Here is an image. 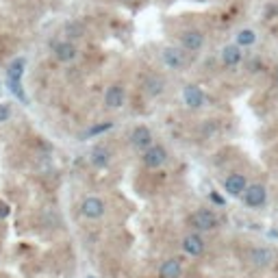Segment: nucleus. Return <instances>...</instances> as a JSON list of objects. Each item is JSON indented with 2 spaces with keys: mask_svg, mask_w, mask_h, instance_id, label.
<instances>
[{
  "mask_svg": "<svg viewBox=\"0 0 278 278\" xmlns=\"http://www.w3.org/2000/svg\"><path fill=\"white\" fill-rule=\"evenodd\" d=\"M9 215V207L7 205H0V217H7Z\"/></svg>",
  "mask_w": 278,
  "mask_h": 278,
  "instance_id": "nucleus-23",
  "label": "nucleus"
},
{
  "mask_svg": "<svg viewBox=\"0 0 278 278\" xmlns=\"http://www.w3.org/2000/svg\"><path fill=\"white\" fill-rule=\"evenodd\" d=\"M165 161H168V150H165L163 146H150L146 152H143V163H146V168H150V170L161 168Z\"/></svg>",
  "mask_w": 278,
  "mask_h": 278,
  "instance_id": "nucleus-1",
  "label": "nucleus"
},
{
  "mask_svg": "<svg viewBox=\"0 0 278 278\" xmlns=\"http://www.w3.org/2000/svg\"><path fill=\"white\" fill-rule=\"evenodd\" d=\"M81 211H83V215L89 217V220H98V217L104 215V202L100 200V198H87V200H83Z\"/></svg>",
  "mask_w": 278,
  "mask_h": 278,
  "instance_id": "nucleus-4",
  "label": "nucleus"
},
{
  "mask_svg": "<svg viewBox=\"0 0 278 278\" xmlns=\"http://www.w3.org/2000/svg\"><path fill=\"white\" fill-rule=\"evenodd\" d=\"M54 57L59 59V61L63 63H70L76 59V46L72 44V41H59V44H54Z\"/></svg>",
  "mask_w": 278,
  "mask_h": 278,
  "instance_id": "nucleus-8",
  "label": "nucleus"
},
{
  "mask_svg": "<svg viewBox=\"0 0 278 278\" xmlns=\"http://www.w3.org/2000/svg\"><path fill=\"white\" fill-rule=\"evenodd\" d=\"M22 72H24V61H22V59H17V61H13L11 66H9V72H7L9 85H17V83H20V78H22Z\"/></svg>",
  "mask_w": 278,
  "mask_h": 278,
  "instance_id": "nucleus-16",
  "label": "nucleus"
},
{
  "mask_svg": "<svg viewBox=\"0 0 278 278\" xmlns=\"http://www.w3.org/2000/svg\"><path fill=\"white\" fill-rule=\"evenodd\" d=\"M83 33H85V29H83L81 22H68L66 24L68 39H78V37H83Z\"/></svg>",
  "mask_w": 278,
  "mask_h": 278,
  "instance_id": "nucleus-19",
  "label": "nucleus"
},
{
  "mask_svg": "<svg viewBox=\"0 0 278 278\" xmlns=\"http://www.w3.org/2000/svg\"><path fill=\"white\" fill-rule=\"evenodd\" d=\"M276 83H278V70H276Z\"/></svg>",
  "mask_w": 278,
  "mask_h": 278,
  "instance_id": "nucleus-25",
  "label": "nucleus"
},
{
  "mask_svg": "<svg viewBox=\"0 0 278 278\" xmlns=\"http://www.w3.org/2000/svg\"><path fill=\"white\" fill-rule=\"evenodd\" d=\"M224 187H226V191H228L230 196H239V193L245 191V178L242 174H230L228 178H226Z\"/></svg>",
  "mask_w": 278,
  "mask_h": 278,
  "instance_id": "nucleus-12",
  "label": "nucleus"
},
{
  "mask_svg": "<svg viewBox=\"0 0 278 278\" xmlns=\"http://www.w3.org/2000/svg\"><path fill=\"white\" fill-rule=\"evenodd\" d=\"M189 224L198 230H213L217 226V217H215V213L202 208V211H196L191 217H189Z\"/></svg>",
  "mask_w": 278,
  "mask_h": 278,
  "instance_id": "nucleus-2",
  "label": "nucleus"
},
{
  "mask_svg": "<svg viewBox=\"0 0 278 278\" xmlns=\"http://www.w3.org/2000/svg\"><path fill=\"white\" fill-rule=\"evenodd\" d=\"M183 98H185V103H187V106H191V109H200V106L205 104V94H202V89L200 87H196V85L185 87Z\"/></svg>",
  "mask_w": 278,
  "mask_h": 278,
  "instance_id": "nucleus-7",
  "label": "nucleus"
},
{
  "mask_svg": "<svg viewBox=\"0 0 278 278\" xmlns=\"http://www.w3.org/2000/svg\"><path fill=\"white\" fill-rule=\"evenodd\" d=\"M91 163H94L96 168H104V165L109 163V150L103 146L94 148V150H91Z\"/></svg>",
  "mask_w": 278,
  "mask_h": 278,
  "instance_id": "nucleus-17",
  "label": "nucleus"
},
{
  "mask_svg": "<svg viewBox=\"0 0 278 278\" xmlns=\"http://www.w3.org/2000/svg\"><path fill=\"white\" fill-rule=\"evenodd\" d=\"M113 126V124L111 122H106V124H98V126H94V128H89V131H87V135H98V133H104V131H109V128Z\"/></svg>",
  "mask_w": 278,
  "mask_h": 278,
  "instance_id": "nucleus-21",
  "label": "nucleus"
},
{
  "mask_svg": "<svg viewBox=\"0 0 278 278\" xmlns=\"http://www.w3.org/2000/svg\"><path fill=\"white\" fill-rule=\"evenodd\" d=\"M211 198H213V200H215V202H217V205H222V202H224V200H222V198H220V196H217V193H211Z\"/></svg>",
  "mask_w": 278,
  "mask_h": 278,
  "instance_id": "nucleus-24",
  "label": "nucleus"
},
{
  "mask_svg": "<svg viewBox=\"0 0 278 278\" xmlns=\"http://www.w3.org/2000/svg\"><path fill=\"white\" fill-rule=\"evenodd\" d=\"M180 44H183L185 50L196 52V50H200L202 44H205V35H202L200 31H185V33L180 35Z\"/></svg>",
  "mask_w": 278,
  "mask_h": 278,
  "instance_id": "nucleus-6",
  "label": "nucleus"
},
{
  "mask_svg": "<svg viewBox=\"0 0 278 278\" xmlns=\"http://www.w3.org/2000/svg\"><path fill=\"white\" fill-rule=\"evenodd\" d=\"M11 118V106L9 104H0V122H7V120Z\"/></svg>",
  "mask_w": 278,
  "mask_h": 278,
  "instance_id": "nucleus-22",
  "label": "nucleus"
},
{
  "mask_svg": "<svg viewBox=\"0 0 278 278\" xmlns=\"http://www.w3.org/2000/svg\"><path fill=\"white\" fill-rule=\"evenodd\" d=\"M265 198H267V193L263 185H250L243 191V200L248 207H263L265 205Z\"/></svg>",
  "mask_w": 278,
  "mask_h": 278,
  "instance_id": "nucleus-3",
  "label": "nucleus"
},
{
  "mask_svg": "<svg viewBox=\"0 0 278 278\" xmlns=\"http://www.w3.org/2000/svg\"><path fill=\"white\" fill-rule=\"evenodd\" d=\"M163 63L172 70H180L185 66V57L178 48H165L163 50Z\"/></svg>",
  "mask_w": 278,
  "mask_h": 278,
  "instance_id": "nucleus-10",
  "label": "nucleus"
},
{
  "mask_svg": "<svg viewBox=\"0 0 278 278\" xmlns=\"http://www.w3.org/2000/svg\"><path fill=\"white\" fill-rule=\"evenodd\" d=\"M163 87H165V83H163V78L161 76H150L146 81V89H148V94L150 96H159L161 91H163Z\"/></svg>",
  "mask_w": 278,
  "mask_h": 278,
  "instance_id": "nucleus-18",
  "label": "nucleus"
},
{
  "mask_svg": "<svg viewBox=\"0 0 278 278\" xmlns=\"http://www.w3.org/2000/svg\"><path fill=\"white\" fill-rule=\"evenodd\" d=\"M222 61L226 63L228 68H235L239 61H242V50H239V46H226L224 50H222Z\"/></svg>",
  "mask_w": 278,
  "mask_h": 278,
  "instance_id": "nucleus-14",
  "label": "nucleus"
},
{
  "mask_svg": "<svg viewBox=\"0 0 278 278\" xmlns=\"http://www.w3.org/2000/svg\"><path fill=\"white\" fill-rule=\"evenodd\" d=\"M104 104L109 109H120L124 104V87L122 85H111L104 94Z\"/></svg>",
  "mask_w": 278,
  "mask_h": 278,
  "instance_id": "nucleus-9",
  "label": "nucleus"
},
{
  "mask_svg": "<svg viewBox=\"0 0 278 278\" xmlns=\"http://www.w3.org/2000/svg\"><path fill=\"white\" fill-rule=\"evenodd\" d=\"M89 278H94V276H89Z\"/></svg>",
  "mask_w": 278,
  "mask_h": 278,
  "instance_id": "nucleus-26",
  "label": "nucleus"
},
{
  "mask_svg": "<svg viewBox=\"0 0 278 278\" xmlns=\"http://www.w3.org/2000/svg\"><path fill=\"white\" fill-rule=\"evenodd\" d=\"M131 143L137 148V150H148L152 146V133L148 126H137L131 135Z\"/></svg>",
  "mask_w": 278,
  "mask_h": 278,
  "instance_id": "nucleus-5",
  "label": "nucleus"
},
{
  "mask_svg": "<svg viewBox=\"0 0 278 278\" xmlns=\"http://www.w3.org/2000/svg\"><path fill=\"white\" fill-rule=\"evenodd\" d=\"M183 267H180V261L178 259H170L161 265V278H178Z\"/></svg>",
  "mask_w": 278,
  "mask_h": 278,
  "instance_id": "nucleus-15",
  "label": "nucleus"
},
{
  "mask_svg": "<svg viewBox=\"0 0 278 278\" xmlns=\"http://www.w3.org/2000/svg\"><path fill=\"white\" fill-rule=\"evenodd\" d=\"M183 248L187 254H191V257H200L202 252H205V242H202L198 235H187V237L183 239Z\"/></svg>",
  "mask_w": 278,
  "mask_h": 278,
  "instance_id": "nucleus-11",
  "label": "nucleus"
},
{
  "mask_svg": "<svg viewBox=\"0 0 278 278\" xmlns=\"http://www.w3.org/2000/svg\"><path fill=\"white\" fill-rule=\"evenodd\" d=\"M254 41H257V33H254V31H250V29L239 31V35H237V44L239 46H252Z\"/></svg>",
  "mask_w": 278,
  "mask_h": 278,
  "instance_id": "nucleus-20",
  "label": "nucleus"
},
{
  "mask_svg": "<svg viewBox=\"0 0 278 278\" xmlns=\"http://www.w3.org/2000/svg\"><path fill=\"white\" fill-rule=\"evenodd\" d=\"M250 261H252L254 265H259V267L272 265V263H274V252H272V250H265V248L252 250V252H250Z\"/></svg>",
  "mask_w": 278,
  "mask_h": 278,
  "instance_id": "nucleus-13",
  "label": "nucleus"
}]
</instances>
